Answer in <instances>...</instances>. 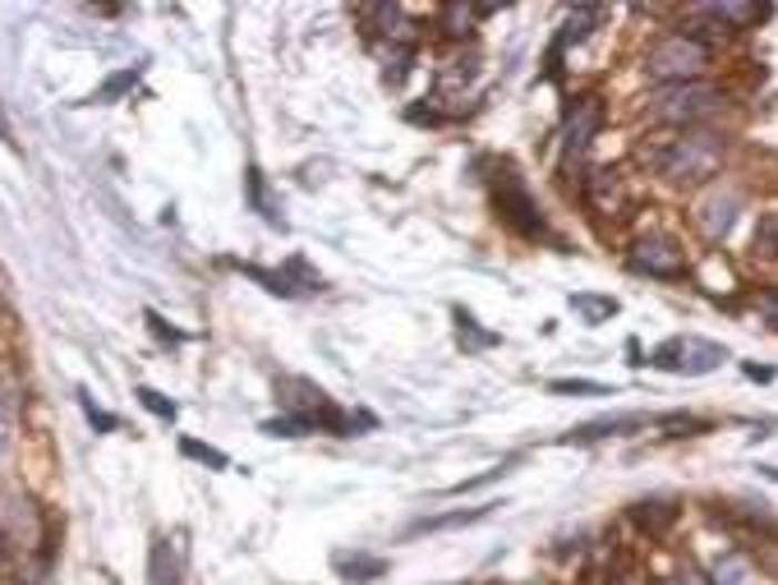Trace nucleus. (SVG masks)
Returning a JSON list of instances; mask_svg holds the SVG:
<instances>
[{"label":"nucleus","instance_id":"1","mask_svg":"<svg viewBox=\"0 0 778 585\" xmlns=\"http://www.w3.org/2000/svg\"><path fill=\"white\" fill-rule=\"evenodd\" d=\"M724 158H728V143L714 130H681L655 158V167L673 184H705L709 175H719Z\"/></svg>","mask_w":778,"mask_h":585},{"label":"nucleus","instance_id":"2","mask_svg":"<svg viewBox=\"0 0 778 585\" xmlns=\"http://www.w3.org/2000/svg\"><path fill=\"white\" fill-rule=\"evenodd\" d=\"M705 70H709V47L696 33H668L645 56V74L659 79L664 88L668 83H696V79H705Z\"/></svg>","mask_w":778,"mask_h":585},{"label":"nucleus","instance_id":"3","mask_svg":"<svg viewBox=\"0 0 778 585\" xmlns=\"http://www.w3.org/2000/svg\"><path fill=\"white\" fill-rule=\"evenodd\" d=\"M724 102V92L696 79V83H668L649 98V115L664 120V125H677V130H696V120H705L714 107Z\"/></svg>","mask_w":778,"mask_h":585},{"label":"nucleus","instance_id":"4","mask_svg":"<svg viewBox=\"0 0 778 585\" xmlns=\"http://www.w3.org/2000/svg\"><path fill=\"white\" fill-rule=\"evenodd\" d=\"M728 360V351L719 342H705V336H691V332H681V336H668V342H659L655 351H649V369H664V374H681V379H705L714 374Z\"/></svg>","mask_w":778,"mask_h":585},{"label":"nucleus","instance_id":"5","mask_svg":"<svg viewBox=\"0 0 778 585\" xmlns=\"http://www.w3.org/2000/svg\"><path fill=\"white\" fill-rule=\"evenodd\" d=\"M493 203H497V218H503V222H507L516 235H531V240H539V235H544L539 203L531 199V190H525V180H521L512 167L497 171V180H493Z\"/></svg>","mask_w":778,"mask_h":585},{"label":"nucleus","instance_id":"6","mask_svg":"<svg viewBox=\"0 0 778 585\" xmlns=\"http://www.w3.org/2000/svg\"><path fill=\"white\" fill-rule=\"evenodd\" d=\"M632 272L640 276H659V282H677V276H687V250L673 240V235H645L636 240L632 250Z\"/></svg>","mask_w":778,"mask_h":585},{"label":"nucleus","instance_id":"7","mask_svg":"<svg viewBox=\"0 0 778 585\" xmlns=\"http://www.w3.org/2000/svg\"><path fill=\"white\" fill-rule=\"evenodd\" d=\"M737 212H741V190H732V184L724 190V184H719V190H714V194L696 208V222H700L705 240H714V244L728 240L732 226H737Z\"/></svg>","mask_w":778,"mask_h":585},{"label":"nucleus","instance_id":"8","mask_svg":"<svg viewBox=\"0 0 778 585\" xmlns=\"http://www.w3.org/2000/svg\"><path fill=\"white\" fill-rule=\"evenodd\" d=\"M604 125V102L599 98H580L572 111H567V130H563V158H580V152L589 148V139L599 134Z\"/></svg>","mask_w":778,"mask_h":585},{"label":"nucleus","instance_id":"9","mask_svg":"<svg viewBox=\"0 0 778 585\" xmlns=\"http://www.w3.org/2000/svg\"><path fill=\"white\" fill-rule=\"evenodd\" d=\"M659 424V415H604V420H589L580 428H572L567 443H599V438H627L636 428H649Z\"/></svg>","mask_w":778,"mask_h":585},{"label":"nucleus","instance_id":"10","mask_svg":"<svg viewBox=\"0 0 778 585\" xmlns=\"http://www.w3.org/2000/svg\"><path fill=\"white\" fill-rule=\"evenodd\" d=\"M696 19H714V23H724V33H737V28H751V23L769 19V6H751V0H724V6H696Z\"/></svg>","mask_w":778,"mask_h":585},{"label":"nucleus","instance_id":"11","mask_svg":"<svg viewBox=\"0 0 778 585\" xmlns=\"http://www.w3.org/2000/svg\"><path fill=\"white\" fill-rule=\"evenodd\" d=\"M497 503H484V507H456V512H443V516H424L411 526V535H438V531H456V526H475V521H484Z\"/></svg>","mask_w":778,"mask_h":585},{"label":"nucleus","instance_id":"12","mask_svg":"<svg viewBox=\"0 0 778 585\" xmlns=\"http://www.w3.org/2000/svg\"><path fill=\"white\" fill-rule=\"evenodd\" d=\"M148 585H184L180 576V553L171 548V539H158L148 553Z\"/></svg>","mask_w":778,"mask_h":585},{"label":"nucleus","instance_id":"13","mask_svg":"<svg viewBox=\"0 0 778 585\" xmlns=\"http://www.w3.org/2000/svg\"><path fill=\"white\" fill-rule=\"evenodd\" d=\"M604 19H608V10H604V6H580V10H572V19H567L563 33H557L553 51H567L572 42H585L589 33H595V23H604Z\"/></svg>","mask_w":778,"mask_h":585},{"label":"nucleus","instance_id":"14","mask_svg":"<svg viewBox=\"0 0 778 585\" xmlns=\"http://www.w3.org/2000/svg\"><path fill=\"white\" fill-rule=\"evenodd\" d=\"M332 567L346 581H378V576H387V558H378V553H336Z\"/></svg>","mask_w":778,"mask_h":585},{"label":"nucleus","instance_id":"15","mask_svg":"<svg viewBox=\"0 0 778 585\" xmlns=\"http://www.w3.org/2000/svg\"><path fill=\"white\" fill-rule=\"evenodd\" d=\"M567 304H572V310H576V314H580V319H585L589 327H599V323H608V319H613V314L622 310V304H617L613 295H589V291H576V295H572Z\"/></svg>","mask_w":778,"mask_h":585},{"label":"nucleus","instance_id":"16","mask_svg":"<svg viewBox=\"0 0 778 585\" xmlns=\"http://www.w3.org/2000/svg\"><path fill=\"white\" fill-rule=\"evenodd\" d=\"M622 175L617 171H599L595 180H589V203H595L599 212H617L622 208Z\"/></svg>","mask_w":778,"mask_h":585},{"label":"nucleus","instance_id":"17","mask_svg":"<svg viewBox=\"0 0 778 585\" xmlns=\"http://www.w3.org/2000/svg\"><path fill=\"white\" fill-rule=\"evenodd\" d=\"M244 194H249V203H254V208L263 212V222H267V226H286V222H282V212H276V203H272V194H267L263 175H259V167H249V171H244Z\"/></svg>","mask_w":778,"mask_h":585},{"label":"nucleus","instance_id":"18","mask_svg":"<svg viewBox=\"0 0 778 585\" xmlns=\"http://www.w3.org/2000/svg\"><path fill=\"white\" fill-rule=\"evenodd\" d=\"M632 516L640 521V526H645L649 535H664V531L673 526V521H677V507H673V503H636Z\"/></svg>","mask_w":778,"mask_h":585},{"label":"nucleus","instance_id":"19","mask_svg":"<svg viewBox=\"0 0 778 585\" xmlns=\"http://www.w3.org/2000/svg\"><path fill=\"white\" fill-rule=\"evenodd\" d=\"M553 396H613L608 383H595V379H553L548 383Z\"/></svg>","mask_w":778,"mask_h":585},{"label":"nucleus","instance_id":"20","mask_svg":"<svg viewBox=\"0 0 778 585\" xmlns=\"http://www.w3.org/2000/svg\"><path fill=\"white\" fill-rule=\"evenodd\" d=\"M456 323H461V346H471V351L497 346V332H479L475 314H465V310H456Z\"/></svg>","mask_w":778,"mask_h":585},{"label":"nucleus","instance_id":"21","mask_svg":"<svg viewBox=\"0 0 778 585\" xmlns=\"http://www.w3.org/2000/svg\"><path fill=\"white\" fill-rule=\"evenodd\" d=\"M746 581H751V567H746V558L728 553V558L714 567V581H709V585H746Z\"/></svg>","mask_w":778,"mask_h":585},{"label":"nucleus","instance_id":"22","mask_svg":"<svg viewBox=\"0 0 778 585\" xmlns=\"http://www.w3.org/2000/svg\"><path fill=\"white\" fill-rule=\"evenodd\" d=\"M180 452H184V456H194V461H203V466H212V471H226V466H231V456H226V452H216V447H208V443H194V438H184Z\"/></svg>","mask_w":778,"mask_h":585},{"label":"nucleus","instance_id":"23","mask_svg":"<svg viewBox=\"0 0 778 585\" xmlns=\"http://www.w3.org/2000/svg\"><path fill=\"white\" fill-rule=\"evenodd\" d=\"M134 83H139V70H120V74H111V79H107L98 92H92V102H115L120 92H130Z\"/></svg>","mask_w":778,"mask_h":585},{"label":"nucleus","instance_id":"24","mask_svg":"<svg viewBox=\"0 0 778 585\" xmlns=\"http://www.w3.org/2000/svg\"><path fill=\"white\" fill-rule=\"evenodd\" d=\"M263 434L267 438H304V434H314V428H309L300 415H282V420H267Z\"/></svg>","mask_w":778,"mask_h":585},{"label":"nucleus","instance_id":"25","mask_svg":"<svg viewBox=\"0 0 778 585\" xmlns=\"http://www.w3.org/2000/svg\"><path fill=\"white\" fill-rule=\"evenodd\" d=\"M134 396H139V402H143L152 415H158V420H175V402H166L158 387H134Z\"/></svg>","mask_w":778,"mask_h":585},{"label":"nucleus","instance_id":"26","mask_svg":"<svg viewBox=\"0 0 778 585\" xmlns=\"http://www.w3.org/2000/svg\"><path fill=\"white\" fill-rule=\"evenodd\" d=\"M503 475H507V466H493V471H484V475H475V480L452 484V494H475V488H484V484H493V480H503Z\"/></svg>","mask_w":778,"mask_h":585},{"label":"nucleus","instance_id":"27","mask_svg":"<svg viewBox=\"0 0 778 585\" xmlns=\"http://www.w3.org/2000/svg\"><path fill=\"white\" fill-rule=\"evenodd\" d=\"M471 19H475V10H465V6H447V23H452L447 33H456V38H461V33H471Z\"/></svg>","mask_w":778,"mask_h":585},{"label":"nucleus","instance_id":"28","mask_svg":"<svg viewBox=\"0 0 778 585\" xmlns=\"http://www.w3.org/2000/svg\"><path fill=\"white\" fill-rule=\"evenodd\" d=\"M83 411H88V420H92V428H102V434H111V428L120 424L115 415H107V411H98V406H92V402H88V396H83Z\"/></svg>","mask_w":778,"mask_h":585},{"label":"nucleus","instance_id":"29","mask_svg":"<svg viewBox=\"0 0 778 585\" xmlns=\"http://www.w3.org/2000/svg\"><path fill=\"white\" fill-rule=\"evenodd\" d=\"M10 438H14V420H10V411L0 406V456L10 452Z\"/></svg>","mask_w":778,"mask_h":585},{"label":"nucleus","instance_id":"30","mask_svg":"<svg viewBox=\"0 0 778 585\" xmlns=\"http://www.w3.org/2000/svg\"><path fill=\"white\" fill-rule=\"evenodd\" d=\"M10 558H14V539L0 531V576H10Z\"/></svg>","mask_w":778,"mask_h":585},{"label":"nucleus","instance_id":"31","mask_svg":"<svg viewBox=\"0 0 778 585\" xmlns=\"http://www.w3.org/2000/svg\"><path fill=\"white\" fill-rule=\"evenodd\" d=\"M148 327H152V332H158V336H162V342H180V332H175V327H166V323H162L158 314H152V310H148Z\"/></svg>","mask_w":778,"mask_h":585},{"label":"nucleus","instance_id":"32","mask_svg":"<svg viewBox=\"0 0 778 585\" xmlns=\"http://www.w3.org/2000/svg\"><path fill=\"white\" fill-rule=\"evenodd\" d=\"M746 379H756V383H769V379H774V369H760V364H746Z\"/></svg>","mask_w":778,"mask_h":585},{"label":"nucleus","instance_id":"33","mask_svg":"<svg viewBox=\"0 0 778 585\" xmlns=\"http://www.w3.org/2000/svg\"><path fill=\"white\" fill-rule=\"evenodd\" d=\"M0 139H10V125H6V111H0Z\"/></svg>","mask_w":778,"mask_h":585},{"label":"nucleus","instance_id":"34","mask_svg":"<svg viewBox=\"0 0 778 585\" xmlns=\"http://www.w3.org/2000/svg\"><path fill=\"white\" fill-rule=\"evenodd\" d=\"M0 314H6V304H0Z\"/></svg>","mask_w":778,"mask_h":585}]
</instances>
